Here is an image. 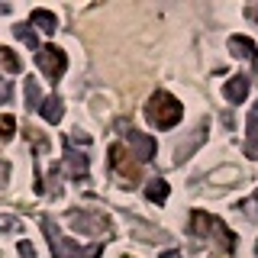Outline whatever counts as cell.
Wrapping results in <instances>:
<instances>
[{
  "label": "cell",
  "instance_id": "6da1fadb",
  "mask_svg": "<svg viewBox=\"0 0 258 258\" xmlns=\"http://www.w3.org/2000/svg\"><path fill=\"white\" fill-rule=\"evenodd\" d=\"M181 100L177 97H171L168 91H155L149 97V103H145V116H149L152 126L158 129H171L177 119H181Z\"/></svg>",
  "mask_w": 258,
  "mask_h": 258
},
{
  "label": "cell",
  "instance_id": "7a4b0ae2",
  "mask_svg": "<svg viewBox=\"0 0 258 258\" xmlns=\"http://www.w3.org/2000/svg\"><path fill=\"white\" fill-rule=\"evenodd\" d=\"M190 229L197 232V236H210L216 242V245L223 248V252H232L236 248V236H232L229 229H226V223H220L216 216H210V213H204V210H197V213L190 216Z\"/></svg>",
  "mask_w": 258,
  "mask_h": 258
},
{
  "label": "cell",
  "instance_id": "3957f363",
  "mask_svg": "<svg viewBox=\"0 0 258 258\" xmlns=\"http://www.w3.org/2000/svg\"><path fill=\"white\" fill-rule=\"evenodd\" d=\"M129 155H133V152H126V145H119V142H116V145H110V165L116 168V174L123 177L129 187H133V184L139 181V165H136V161L129 158Z\"/></svg>",
  "mask_w": 258,
  "mask_h": 258
},
{
  "label": "cell",
  "instance_id": "277c9868",
  "mask_svg": "<svg viewBox=\"0 0 258 258\" xmlns=\"http://www.w3.org/2000/svg\"><path fill=\"white\" fill-rule=\"evenodd\" d=\"M64 64H68V58H64V52L61 48H55V45H45L42 52H39V68L45 71L52 81H58L64 75Z\"/></svg>",
  "mask_w": 258,
  "mask_h": 258
},
{
  "label": "cell",
  "instance_id": "5b68a950",
  "mask_svg": "<svg viewBox=\"0 0 258 258\" xmlns=\"http://www.w3.org/2000/svg\"><path fill=\"white\" fill-rule=\"evenodd\" d=\"M248 94V78H232L229 84H226V97H229L232 103H242Z\"/></svg>",
  "mask_w": 258,
  "mask_h": 258
},
{
  "label": "cell",
  "instance_id": "8992f818",
  "mask_svg": "<svg viewBox=\"0 0 258 258\" xmlns=\"http://www.w3.org/2000/svg\"><path fill=\"white\" fill-rule=\"evenodd\" d=\"M42 116L48 119V123H58L61 119V100H45L42 103Z\"/></svg>",
  "mask_w": 258,
  "mask_h": 258
},
{
  "label": "cell",
  "instance_id": "52a82bcc",
  "mask_svg": "<svg viewBox=\"0 0 258 258\" xmlns=\"http://www.w3.org/2000/svg\"><path fill=\"white\" fill-rule=\"evenodd\" d=\"M32 23H39V29H42V32H52L55 29V16L45 13V10H36V13H32Z\"/></svg>",
  "mask_w": 258,
  "mask_h": 258
},
{
  "label": "cell",
  "instance_id": "ba28073f",
  "mask_svg": "<svg viewBox=\"0 0 258 258\" xmlns=\"http://www.w3.org/2000/svg\"><path fill=\"white\" fill-rule=\"evenodd\" d=\"M229 45L236 48V55H252L255 52V42H252V39H245V36H236Z\"/></svg>",
  "mask_w": 258,
  "mask_h": 258
},
{
  "label": "cell",
  "instance_id": "9c48e42d",
  "mask_svg": "<svg viewBox=\"0 0 258 258\" xmlns=\"http://www.w3.org/2000/svg\"><path fill=\"white\" fill-rule=\"evenodd\" d=\"M255 149H258V110L252 113V119H248V152L255 155Z\"/></svg>",
  "mask_w": 258,
  "mask_h": 258
},
{
  "label": "cell",
  "instance_id": "30bf717a",
  "mask_svg": "<svg viewBox=\"0 0 258 258\" xmlns=\"http://www.w3.org/2000/svg\"><path fill=\"white\" fill-rule=\"evenodd\" d=\"M0 64H4L7 71H20V58H16L10 48H4V45H0Z\"/></svg>",
  "mask_w": 258,
  "mask_h": 258
},
{
  "label": "cell",
  "instance_id": "8fae6325",
  "mask_svg": "<svg viewBox=\"0 0 258 258\" xmlns=\"http://www.w3.org/2000/svg\"><path fill=\"white\" fill-rule=\"evenodd\" d=\"M145 194H149V200H158V204H161V200L168 197V184L165 181H155V184H149V190H145Z\"/></svg>",
  "mask_w": 258,
  "mask_h": 258
},
{
  "label": "cell",
  "instance_id": "7c38bea8",
  "mask_svg": "<svg viewBox=\"0 0 258 258\" xmlns=\"http://www.w3.org/2000/svg\"><path fill=\"white\" fill-rule=\"evenodd\" d=\"M13 116H0V139H10L13 136Z\"/></svg>",
  "mask_w": 258,
  "mask_h": 258
},
{
  "label": "cell",
  "instance_id": "4fadbf2b",
  "mask_svg": "<svg viewBox=\"0 0 258 258\" xmlns=\"http://www.w3.org/2000/svg\"><path fill=\"white\" fill-rule=\"evenodd\" d=\"M165 258H177V255H174V252H168V255H165Z\"/></svg>",
  "mask_w": 258,
  "mask_h": 258
}]
</instances>
